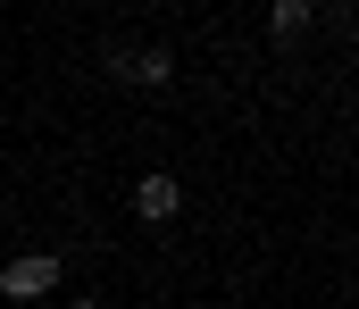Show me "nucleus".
<instances>
[{
  "label": "nucleus",
  "mask_w": 359,
  "mask_h": 309,
  "mask_svg": "<svg viewBox=\"0 0 359 309\" xmlns=\"http://www.w3.org/2000/svg\"><path fill=\"white\" fill-rule=\"evenodd\" d=\"M109 76H117V84H142V92H168V84H176V59H168L159 42H134V50H109Z\"/></svg>",
  "instance_id": "f03ea898"
},
{
  "label": "nucleus",
  "mask_w": 359,
  "mask_h": 309,
  "mask_svg": "<svg viewBox=\"0 0 359 309\" xmlns=\"http://www.w3.org/2000/svg\"><path fill=\"white\" fill-rule=\"evenodd\" d=\"M67 309H100V301H67Z\"/></svg>",
  "instance_id": "39448f33"
},
{
  "label": "nucleus",
  "mask_w": 359,
  "mask_h": 309,
  "mask_svg": "<svg viewBox=\"0 0 359 309\" xmlns=\"http://www.w3.org/2000/svg\"><path fill=\"white\" fill-rule=\"evenodd\" d=\"M176 209H184V184L168 176V167H151V176L134 184V217H142V226H168Z\"/></svg>",
  "instance_id": "7ed1b4c3"
},
{
  "label": "nucleus",
  "mask_w": 359,
  "mask_h": 309,
  "mask_svg": "<svg viewBox=\"0 0 359 309\" xmlns=\"http://www.w3.org/2000/svg\"><path fill=\"white\" fill-rule=\"evenodd\" d=\"M59 276H67V268H59L50 251H17V259L0 268V301H50Z\"/></svg>",
  "instance_id": "f257e3e1"
},
{
  "label": "nucleus",
  "mask_w": 359,
  "mask_h": 309,
  "mask_svg": "<svg viewBox=\"0 0 359 309\" xmlns=\"http://www.w3.org/2000/svg\"><path fill=\"white\" fill-rule=\"evenodd\" d=\"M309 25H318L309 0H276V8H268V34H276V42H292V34H309Z\"/></svg>",
  "instance_id": "20e7f679"
}]
</instances>
